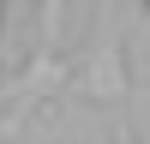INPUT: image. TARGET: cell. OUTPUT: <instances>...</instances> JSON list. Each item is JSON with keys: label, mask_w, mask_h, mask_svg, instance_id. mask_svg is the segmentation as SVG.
I'll use <instances>...</instances> for the list:
<instances>
[{"label": "cell", "mask_w": 150, "mask_h": 144, "mask_svg": "<svg viewBox=\"0 0 150 144\" xmlns=\"http://www.w3.org/2000/svg\"><path fill=\"white\" fill-rule=\"evenodd\" d=\"M84 96H120L126 90V60H120V42H108L102 60H90V78H78Z\"/></svg>", "instance_id": "cell-1"}, {"label": "cell", "mask_w": 150, "mask_h": 144, "mask_svg": "<svg viewBox=\"0 0 150 144\" xmlns=\"http://www.w3.org/2000/svg\"><path fill=\"white\" fill-rule=\"evenodd\" d=\"M0 6H6V0H0Z\"/></svg>", "instance_id": "cell-3"}, {"label": "cell", "mask_w": 150, "mask_h": 144, "mask_svg": "<svg viewBox=\"0 0 150 144\" xmlns=\"http://www.w3.org/2000/svg\"><path fill=\"white\" fill-rule=\"evenodd\" d=\"M60 12H66V0H42V54H54V30H60Z\"/></svg>", "instance_id": "cell-2"}]
</instances>
